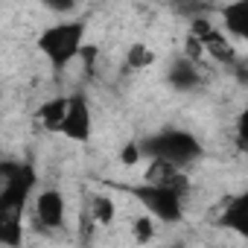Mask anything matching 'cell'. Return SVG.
I'll list each match as a JSON object with an SVG mask.
<instances>
[{
	"label": "cell",
	"instance_id": "6da1fadb",
	"mask_svg": "<svg viewBox=\"0 0 248 248\" xmlns=\"http://www.w3.org/2000/svg\"><path fill=\"white\" fill-rule=\"evenodd\" d=\"M32 193L35 170L30 164H15V170L0 187V248H21Z\"/></svg>",
	"mask_w": 248,
	"mask_h": 248
},
{
	"label": "cell",
	"instance_id": "7a4b0ae2",
	"mask_svg": "<svg viewBox=\"0 0 248 248\" xmlns=\"http://www.w3.org/2000/svg\"><path fill=\"white\" fill-rule=\"evenodd\" d=\"M108 187H117V190H123V193H129V196L140 204V213L152 216V219L161 222V225H172V222H181V219H184L187 193H190L187 178H181V181H167V184L138 181V184H108Z\"/></svg>",
	"mask_w": 248,
	"mask_h": 248
},
{
	"label": "cell",
	"instance_id": "3957f363",
	"mask_svg": "<svg viewBox=\"0 0 248 248\" xmlns=\"http://www.w3.org/2000/svg\"><path fill=\"white\" fill-rule=\"evenodd\" d=\"M85 35H88V24L79 21V18H62V21H53L47 24L38 38H35V47L38 53L44 56V62L50 64V70L56 73H64L85 50Z\"/></svg>",
	"mask_w": 248,
	"mask_h": 248
},
{
	"label": "cell",
	"instance_id": "277c9868",
	"mask_svg": "<svg viewBox=\"0 0 248 248\" xmlns=\"http://www.w3.org/2000/svg\"><path fill=\"white\" fill-rule=\"evenodd\" d=\"M140 152H143V161H161L178 172H184L204 155L202 140H196V135L184 129H164L155 138L140 140Z\"/></svg>",
	"mask_w": 248,
	"mask_h": 248
},
{
	"label": "cell",
	"instance_id": "5b68a950",
	"mask_svg": "<svg viewBox=\"0 0 248 248\" xmlns=\"http://www.w3.org/2000/svg\"><path fill=\"white\" fill-rule=\"evenodd\" d=\"M27 219L32 222L35 231L41 233H59L67 228V199L59 187H35L30 207H27Z\"/></svg>",
	"mask_w": 248,
	"mask_h": 248
},
{
	"label": "cell",
	"instance_id": "8992f818",
	"mask_svg": "<svg viewBox=\"0 0 248 248\" xmlns=\"http://www.w3.org/2000/svg\"><path fill=\"white\" fill-rule=\"evenodd\" d=\"M91 132H93V114H91V102H88L85 91L67 93V108H64L62 126L56 135H64L73 143H85V140H91Z\"/></svg>",
	"mask_w": 248,
	"mask_h": 248
},
{
	"label": "cell",
	"instance_id": "52a82bcc",
	"mask_svg": "<svg viewBox=\"0 0 248 248\" xmlns=\"http://www.w3.org/2000/svg\"><path fill=\"white\" fill-rule=\"evenodd\" d=\"M245 204H248L245 202V193L228 196L222 202V210L216 216V225L225 228V231H231V233H236V236H242L245 233Z\"/></svg>",
	"mask_w": 248,
	"mask_h": 248
},
{
	"label": "cell",
	"instance_id": "ba28073f",
	"mask_svg": "<svg viewBox=\"0 0 248 248\" xmlns=\"http://www.w3.org/2000/svg\"><path fill=\"white\" fill-rule=\"evenodd\" d=\"M222 35L231 41V38H236V41H242L245 35H248V3H233V6H225L222 9Z\"/></svg>",
	"mask_w": 248,
	"mask_h": 248
},
{
	"label": "cell",
	"instance_id": "9c48e42d",
	"mask_svg": "<svg viewBox=\"0 0 248 248\" xmlns=\"http://www.w3.org/2000/svg\"><path fill=\"white\" fill-rule=\"evenodd\" d=\"M155 231H158V222H155L152 216H146V213H138V216L132 219V233H135V242L146 245L149 239H155Z\"/></svg>",
	"mask_w": 248,
	"mask_h": 248
}]
</instances>
